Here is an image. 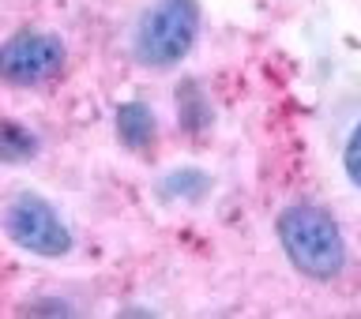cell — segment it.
I'll use <instances>...</instances> for the list:
<instances>
[{"label":"cell","mask_w":361,"mask_h":319,"mask_svg":"<svg viewBox=\"0 0 361 319\" xmlns=\"http://www.w3.org/2000/svg\"><path fill=\"white\" fill-rule=\"evenodd\" d=\"M38 151L34 132H27L16 120H0V162H27Z\"/></svg>","instance_id":"cell-8"},{"label":"cell","mask_w":361,"mask_h":319,"mask_svg":"<svg viewBox=\"0 0 361 319\" xmlns=\"http://www.w3.org/2000/svg\"><path fill=\"white\" fill-rule=\"evenodd\" d=\"M4 233L16 248L38 259H61L72 252V233H68L64 218L53 211L49 199L34 196V192L11 199V207L4 211Z\"/></svg>","instance_id":"cell-3"},{"label":"cell","mask_w":361,"mask_h":319,"mask_svg":"<svg viewBox=\"0 0 361 319\" xmlns=\"http://www.w3.org/2000/svg\"><path fill=\"white\" fill-rule=\"evenodd\" d=\"M177 109H180V128H188V132H203L211 124V106L196 83H180Z\"/></svg>","instance_id":"cell-7"},{"label":"cell","mask_w":361,"mask_h":319,"mask_svg":"<svg viewBox=\"0 0 361 319\" xmlns=\"http://www.w3.org/2000/svg\"><path fill=\"white\" fill-rule=\"evenodd\" d=\"M200 34L196 0H154L135 27V56L147 68H173L192 53Z\"/></svg>","instance_id":"cell-2"},{"label":"cell","mask_w":361,"mask_h":319,"mask_svg":"<svg viewBox=\"0 0 361 319\" xmlns=\"http://www.w3.org/2000/svg\"><path fill=\"white\" fill-rule=\"evenodd\" d=\"M27 312H34V315H42V312H53V315H72V304H64V301H34V304H27Z\"/></svg>","instance_id":"cell-10"},{"label":"cell","mask_w":361,"mask_h":319,"mask_svg":"<svg viewBox=\"0 0 361 319\" xmlns=\"http://www.w3.org/2000/svg\"><path fill=\"white\" fill-rule=\"evenodd\" d=\"M64 42L49 30H19L0 42V83L8 87H42L61 75Z\"/></svg>","instance_id":"cell-4"},{"label":"cell","mask_w":361,"mask_h":319,"mask_svg":"<svg viewBox=\"0 0 361 319\" xmlns=\"http://www.w3.org/2000/svg\"><path fill=\"white\" fill-rule=\"evenodd\" d=\"M158 192L166 199H188V203H200L203 196L211 192V177L196 165H180V169H169V173L158 180Z\"/></svg>","instance_id":"cell-6"},{"label":"cell","mask_w":361,"mask_h":319,"mask_svg":"<svg viewBox=\"0 0 361 319\" xmlns=\"http://www.w3.org/2000/svg\"><path fill=\"white\" fill-rule=\"evenodd\" d=\"M343 169H346L350 184L361 188V120H357V128L350 132V139H346V151H343Z\"/></svg>","instance_id":"cell-9"},{"label":"cell","mask_w":361,"mask_h":319,"mask_svg":"<svg viewBox=\"0 0 361 319\" xmlns=\"http://www.w3.org/2000/svg\"><path fill=\"white\" fill-rule=\"evenodd\" d=\"M279 244L293 270L312 282H331L346 267V241L338 222L316 203H290L275 222Z\"/></svg>","instance_id":"cell-1"},{"label":"cell","mask_w":361,"mask_h":319,"mask_svg":"<svg viewBox=\"0 0 361 319\" xmlns=\"http://www.w3.org/2000/svg\"><path fill=\"white\" fill-rule=\"evenodd\" d=\"M158 132L154 113L143 106V101H121L117 106V135L128 151H147Z\"/></svg>","instance_id":"cell-5"}]
</instances>
